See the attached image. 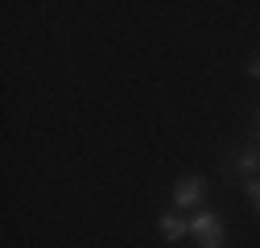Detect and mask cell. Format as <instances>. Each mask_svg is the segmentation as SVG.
I'll list each match as a JSON object with an SVG mask.
<instances>
[{
  "label": "cell",
  "mask_w": 260,
  "mask_h": 248,
  "mask_svg": "<svg viewBox=\"0 0 260 248\" xmlns=\"http://www.w3.org/2000/svg\"><path fill=\"white\" fill-rule=\"evenodd\" d=\"M190 236L199 240V248H223L227 244V228H223V220L215 211H194L190 215Z\"/></svg>",
  "instance_id": "6da1fadb"
},
{
  "label": "cell",
  "mask_w": 260,
  "mask_h": 248,
  "mask_svg": "<svg viewBox=\"0 0 260 248\" xmlns=\"http://www.w3.org/2000/svg\"><path fill=\"white\" fill-rule=\"evenodd\" d=\"M203 199H207V182H203L199 174H186V178L174 182V207H178V211L203 207Z\"/></svg>",
  "instance_id": "7a4b0ae2"
},
{
  "label": "cell",
  "mask_w": 260,
  "mask_h": 248,
  "mask_svg": "<svg viewBox=\"0 0 260 248\" xmlns=\"http://www.w3.org/2000/svg\"><path fill=\"white\" fill-rule=\"evenodd\" d=\"M157 228H161V236H166L170 244H178L182 236H190V215H182V211H166L157 220Z\"/></svg>",
  "instance_id": "3957f363"
},
{
  "label": "cell",
  "mask_w": 260,
  "mask_h": 248,
  "mask_svg": "<svg viewBox=\"0 0 260 248\" xmlns=\"http://www.w3.org/2000/svg\"><path fill=\"white\" fill-rule=\"evenodd\" d=\"M256 174H260V145L252 141L248 149L236 153V178H240V182H252Z\"/></svg>",
  "instance_id": "277c9868"
},
{
  "label": "cell",
  "mask_w": 260,
  "mask_h": 248,
  "mask_svg": "<svg viewBox=\"0 0 260 248\" xmlns=\"http://www.w3.org/2000/svg\"><path fill=\"white\" fill-rule=\"evenodd\" d=\"M244 191H248V199H252V207H256V215H260V178L244 182Z\"/></svg>",
  "instance_id": "5b68a950"
},
{
  "label": "cell",
  "mask_w": 260,
  "mask_h": 248,
  "mask_svg": "<svg viewBox=\"0 0 260 248\" xmlns=\"http://www.w3.org/2000/svg\"><path fill=\"white\" fill-rule=\"evenodd\" d=\"M248 75L260 83V54H252V58H248Z\"/></svg>",
  "instance_id": "8992f818"
},
{
  "label": "cell",
  "mask_w": 260,
  "mask_h": 248,
  "mask_svg": "<svg viewBox=\"0 0 260 248\" xmlns=\"http://www.w3.org/2000/svg\"><path fill=\"white\" fill-rule=\"evenodd\" d=\"M256 124H260V108H256Z\"/></svg>",
  "instance_id": "52a82bcc"
}]
</instances>
